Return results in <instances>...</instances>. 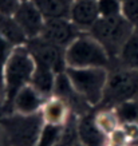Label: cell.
<instances>
[{
  "mask_svg": "<svg viewBox=\"0 0 138 146\" xmlns=\"http://www.w3.org/2000/svg\"><path fill=\"white\" fill-rule=\"evenodd\" d=\"M8 146H36L40 131L44 126L42 113L24 115L12 113L0 118Z\"/></svg>",
  "mask_w": 138,
  "mask_h": 146,
  "instance_id": "4",
  "label": "cell"
},
{
  "mask_svg": "<svg viewBox=\"0 0 138 146\" xmlns=\"http://www.w3.org/2000/svg\"><path fill=\"white\" fill-rule=\"evenodd\" d=\"M0 36L8 43L18 47L27 43V36L15 20L13 15H3L0 13Z\"/></svg>",
  "mask_w": 138,
  "mask_h": 146,
  "instance_id": "17",
  "label": "cell"
},
{
  "mask_svg": "<svg viewBox=\"0 0 138 146\" xmlns=\"http://www.w3.org/2000/svg\"><path fill=\"white\" fill-rule=\"evenodd\" d=\"M54 97L60 98L68 106L71 114H74L78 118L83 117V115H87L91 111H94V107L90 106L89 103L79 95V93L74 89V86L71 84L68 76H67L66 71L56 75L55 89H54Z\"/></svg>",
  "mask_w": 138,
  "mask_h": 146,
  "instance_id": "9",
  "label": "cell"
},
{
  "mask_svg": "<svg viewBox=\"0 0 138 146\" xmlns=\"http://www.w3.org/2000/svg\"><path fill=\"white\" fill-rule=\"evenodd\" d=\"M35 70V60L26 44L13 47L3 72L0 118L13 113V99L18 93L30 84Z\"/></svg>",
  "mask_w": 138,
  "mask_h": 146,
  "instance_id": "1",
  "label": "cell"
},
{
  "mask_svg": "<svg viewBox=\"0 0 138 146\" xmlns=\"http://www.w3.org/2000/svg\"><path fill=\"white\" fill-rule=\"evenodd\" d=\"M46 98L36 91L31 84H27L18 93L13 99V113L24 115L36 114L42 110Z\"/></svg>",
  "mask_w": 138,
  "mask_h": 146,
  "instance_id": "13",
  "label": "cell"
},
{
  "mask_svg": "<svg viewBox=\"0 0 138 146\" xmlns=\"http://www.w3.org/2000/svg\"><path fill=\"white\" fill-rule=\"evenodd\" d=\"M113 59L98 40L85 32L76 38L66 48V64L72 68H89L102 67L107 68L111 66Z\"/></svg>",
  "mask_w": 138,
  "mask_h": 146,
  "instance_id": "5",
  "label": "cell"
},
{
  "mask_svg": "<svg viewBox=\"0 0 138 146\" xmlns=\"http://www.w3.org/2000/svg\"><path fill=\"white\" fill-rule=\"evenodd\" d=\"M0 146H8V142H7V138H5L4 130L0 125Z\"/></svg>",
  "mask_w": 138,
  "mask_h": 146,
  "instance_id": "25",
  "label": "cell"
},
{
  "mask_svg": "<svg viewBox=\"0 0 138 146\" xmlns=\"http://www.w3.org/2000/svg\"><path fill=\"white\" fill-rule=\"evenodd\" d=\"M59 146H85V145H83V143H82L79 139H75V141L68 142V143H60Z\"/></svg>",
  "mask_w": 138,
  "mask_h": 146,
  "instance_id": "26",
  "label": "cell"
},
{
  "mask_svg": "<svg viewBox=\"0 0 138 146\" xmlns=\"http://www.w3.org/2000/svg\"><path fill=\"white\" fill-rule=\"evenodd\" d=\"M56 72L51 67L42 64V63H35V70L31 78L32 87L39 91L46 99L54 95V89H55V82H56Z\"/></svg>",
  "mask_w": 138,
  "mask_h": 146,
  "instance_id": "14",
  "label": "cell"
},
{
  "mask_svg": "<svg viewBox=\"0 0 138 146\" xmlns=\"http://www.w3.org/2000/svg\"><path fill=\"white\" fill-rule=\"evenodd\" d=\"M134 31V27L123 15H117L110 18H99L87 34L98 40L110 58L115 60Z\"/></svg>",
  "mask_w": 138,
  "mask_h": 146,
  "instance_id": "3",
  "label": "cell"
},
{
  "mask_svg": "<svg viewBox=\"0 0 138 146\" xmlns=\"http://www.w3.org/2000/svg\"><path fill=\"white\" fill-rule=\"evenodd\" d=\"M66 74L80 97L91 107L97 109L103 99L109 70L102 67H89V68L67 67Z\"/></svg>",
  "mask_w": 138,
  "mask_h": 146,
  "instance_id": "6",
  "label": "cell"
},
{
  "mask_svg": "<svg viewBox=\"0 0 138 146\" xmlns=\"http://www.w3.org/2000/svg\"><path fill=\"white\" fill-rule=\"evenodd\" d=\"M119 125H138V98L114 107Z\"/></svg>",
  "mask_w": 138,
  "mask_h": 146,
  "instance_id": "20",
  "label": "cell"
},
{
  "mask_svg": "<svg viewBox=\"0 0 138 146\" xmlns=\"http://www.w3.org/2000/svg\"><path fill=\"white\" fill-rule=\"evenodd\" d=\"M40 113L44 119V123L50 125H64L71 115L68 106L60 98L54 97V95L46 99Z\"/></svg>",
  "mask_w": 138,
  "mask_h": 146,
  "instance_id": "15",
  "label": "cell"
},
{
  "mask_svg": "<svg viewBox=\"0 0 138 146\" xmlns=\"http://www.w3.org/2000/svg\"><path fill=\"white\" fill-rule=\"evenodd\" d=\"M101 18L122 15V3L119 0H97Z\"/></svg>",
  "mask_w": 138,
  "mask_h": 146,
  "instance_id": "22",
  "label": "cell"
},
{
  "mask_svg": "<svg viewBox=\"0 0 138 146\" xmlns=\"http://www.w3.org/2000/svg\"><path fill=\"white\" fill-rule=\"evenodd\" d=\"M82 32L70 19H47L44 22L40 38L51 44L66 50Z\"/></svg>",
  "mask_w": 138,
  "mask_h": 146,
  "instance_id": "8",
  "label": "cell"
},
{
  "mask_svg": "<svg viewBox=\"0 0 138 146\" xmlns=\"http://www.w3.org/2000/svg\"><path fill=\"white\" fill-rule=\"evenodd\" d=\"M19 1H26V0H19Z\"/></svg>",
  "mask_w": 138,
  "mask_h": 146,
  "instance_id": "30",
  "label": "cell"
},
{
  "mask_svg": "<svg viewBox=\"0 0 138 146\" xmlns=\"http://www.w3.org/2000/svg\"><path fill=\"white\" fill-rule=\"evenodd\" d=\"M95 110V109H94ZM78 138L85 146H105L107 142V135L97 126L94 119V111L90 114L78 118Z\"/></svg>",
  "mask_w": 138,
  "mask_h": 146,
  "instance_id": "12",
  "label": "cell"
},
{
  "mask_svg": "<svg viewBox=\"0 0 138 146\" xmlns=\"http://www.w3.org/2000/svg\"><path fill=\"white\" fill-rule=\"evenodd\" d=\"M121 66L138 71V31H134L115 59Z\"/></svg>",
  "mask_w": 138,
  "mask_h": 146,
  "instance_id": "18",
  "label": "cell"
},
{
  "mask_svg": "<svg viewBox=\"0 0 138 146\" xmlns=\"http://www.w3.org/2000/svg\"><path fill=\"white\" fill-rule=\"evenodd\" d=\"M44 19H70L74 0H32Z\"/></svg>",
  "mask_w": 138,
  "mask_h": 146,
  "instance_id": "16",
  "label": "cell"
},
{
  "mask_svg": "<svg viewBox=\"0 0 138 146\" xmlns=\"http://www.w3.org/2000/svg\"><path fill=\"white\" fill-rule=\"evenodd\" d=\"M129 146H138V138H137V139H135V141L133 142V143H130Z\"/></svg>",
  "mask_w": 138,
  "mask_h": 146,
  "instance_id": "27",
  "label": "cell"
},
{
  "mask_svg": "<svg viewBox=\"0 0 138 146\" xmlns=\"http://www.w3.org/2000/svg\"><path fill=\"white\" fill-rule=\"evenodd\" d=\"M27 48L31 52L35 63H42L51 67L56 74L64 72L67 68L66 64V50L58 46L51 44L43 40L40 36L27 40Z\"/></svg>",
  "mask_w": 138,
  "mask_h": 146,
  "instance_id": "7",
  "label": "cell"
},
{
  "mask_svg": "<svg viewBox=\"0 0 138 146\" xmlns=\"http://www.w3.org/2000/svg\"><path fill=\"white\" fill-rule=\"evenodd\" d=\"M19 4H20L19 0H0V13L13 15L16 12Z\"/></svg>",
  "mask_w": 138,
  "mask_h": 146,
  "instance_id": "24",
  "label": "cell"
},
{
  "mask_svg": "<svg viewBox=\"0 0 138 146\" xmlns=\"http://www.w3.org/2000/svg\"><path fill=\"white\" fill-rule=\"evenodd\" d=\"M122 15L129 20L134 30L138 31V0H126L122 3Z\"/></svg>",
  "mask_w": 138,
  "mask_h": 146,
  "instance_id": "23",
  "label": "cell"
},
{
  "mask_svg": "<svg viewBox=\"0 0 138 146\" xmlns=\"http://www.w3.org/2000/svg\"><path fill=\"white\" fill-rule=\"evenodd\" d=\"M135 98H138V71L121 66L118 62L113 60L109 67L103 99L98 107L114 109L121 103Z\"/></svg>",
  "mask_w": 138,
  "mask_h": 146,
  "instance_id": "2",
  "label": "cell"
},
{
  "mask_svg": "<svg viewBox=\"0 0 138 146\" xmlns=\"http://www.w3.org/2000/svg\"><path fill=\"white\" fill-rule=\"evenodd\" d=\"M94 119H95L97 126L106 134L107 137L121 127L119 121L117 118L114 109H107V107L95 109L94 110Z\"/></svg>",
  "mask_w": 138,
  "mask_h": 146,
  "instance_id": "19",
  "label": "cell"
},
{
  "mask_svg": "<svg viewBox=\"0 0 138 146\" xmlns=\"http://www.w3.org/2000/svg\"><path fill=\"white\" fill-rule=\"evenodd\" d=\"M13 18L18 22L23 32L26 34L27 39H34L40 36L46 19L32 0L20 1L16 12L13 13Z\"/></svg>",
  "mask_w": 138,
  "mask_h": 146,
  "instance_id": "10",
  "label": "cell"
},
{
  "mask_svg": "<svg viewBox=\"0 0 138 146\" xmlns=\"http://www.w3.org/2000/svg\"><path fill=\"white\" fill-rule=\"evenodd\" d=\"M0 103H1V89H0Z\"/></svg>",
  "mask_w": 138,
  "mask_h": 146,
  "instance_id": "28",
  "label": "cell"
},
{
  "mask_svg": "<svg viewBox=\"0 0 138 146\" xmlns=\"http://www.w3.org/2000/svg\"><path fill=\"white\" fill-rule=\"evenodd\" d=\"M119 1H121V3H125V1H126V0H119Z\"/></svg>",
  "mask_w": 138,
  "mask_h": 146,
  "instance_id": "29",
  "label": "cell"
},
{
  "mask_svg": "<svg viewBox=\"0 0 138 146\" xmlns=\"http://www.w3.org/2000/svg\"><path fill=\"white\" fill-rule=\"evenodd\" d=\"M63 129H64V125L44 123L36 146H59L62 141Z\"/></svg>",
  "mask_w": 138,
  "mask_h": 146,
  "instance_id": "21",
  "label": "cell"
},
{
  "mask_svg": "<svg viewBox=\"0 0 138 146\" xmlns=\"http://www.w3.org/2000/svg\"><path fill=\"white\" fill-rule=\"evenodd\" d=\"M99 18L97 0H74L70 20L82 32H89Z\"/></svg>",
  "mask_w": 138,
  "mask_h": 146,
  "instance_id": "11",
  "label": "cell"
}]
</instances>
